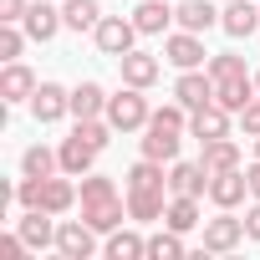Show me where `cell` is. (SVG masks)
<instances>
[{
    "label": "cell",
    "mask_w": 260,
    "mask_h": 260,
    "mask_svg": "<svg viewBox=\"0 0 260 260\" xmlns=\"http://www.w3.org/2000/svg\"><path fill=\"white\" fill-rule=\"evenodd\" d=\"M92 36H97V51H102V56H127L143 31H138L133 21H122V16H102Z\"/></svg>",
    "instance_id": "7a4b0ae2"
},
{
    "label": "cell",
    "mask_w": 260,
    "mask_h": 260,
    "mask_svg": "<svg viewBox=\"0 0 260 260\" xmlns=\"http://www.w3.org/2000/svg\"><path fill=\"white\" fill-rule=\"evenodd\" d=\"M148 97L143 87H122L117 97H107V122L117 127V133H138V127H148Z\"/></svg>",
    "instance_id": "6da1fadb"
},
{
    "label": "cell",
    "mask_w": 260,
    "mask_h": 260,
    "mask_svg": "<svg viewBox=\"0 0 260 260\" xmlns=\"http://www.w3.org/2000/svg\"><path fill=\"white\" fill-rule=\"evenodd\" d=\"M67 179H72V174H67ZM67 179H56V174H51V179H41V209H51V214H67V209L77 204V189H72Z\"/></svg>",
    "instance_id": "d4e9b609"
},
{
    "label": "cell",
    "mask_w": 260,
    "mask_h": 260,
    "mask_svg": "<svg viewBox=\"0 0 260 260\" xmlns=\"http://www.w3.org/2000/svg\"><path fill=\"white\" fill-rule=\"evenodd\" d=\"M240 240H245V219H235L230 209H224L219 219H204V250H209V255H230Z\"/></svg>",
    "instance_id": "5b68a950"
},
{
    "label": "cell",
    "mask_w": 260,
    "mask_h": 260,
    "mask_svg": "<svg viewBox=\"0 0 260 260\" xmlns=\"http://www.w3.org/2000/svg\"><path fill=\"white\" fill-rule=\"evenodd\" d=\"M31 112H36V122H56L61 112H72V92L56 87V82H41L36 97H31Z\"/></svg>",
    "instance_id": "30bf717a"
},
{
    "label": "cell",
    "mask_w": 260,
    "mask_h": 260,
    "mask_svg": "<svg viewBox=\"0 0 260 260\" xmlns=\"http://www.w3.org/2000/svg\"><path fill=\"white\" fill-rule=\"evenodd\" d=\"M148 255V240L138 235V230H112V240H107V260H143Z\"/></svg>",
    "instance_id": "4316f807"
},
{
    "label": "cell",
    "mask_w": 260,
    "mask_h": 260,
    "mask_svg": "<svg viewBox=\"0 0 260 260\" xmlns=\"http://www.w3.org/2000/svg\"><path fill=\"white\" fill-rule=\"evenodd\" d=\"M189 133H194L199 143L230 138V112H224L219 102H209V107H194V112H189Z\"/></svg>",
    "instance_id": "8992f818"
},
{
    "label": "cell",
    "mask_w": 260,
    "mask_h": 260,
    "mask_svg": "<svg viewBox=\"0 0 260 260\" xmlns=\"http://www.w3.org/2000/svg\"><path fill=\"white\" fill-rule=\"evenodd\" d=\"M143 158H158V164H174L179 158V127H164L148 117V133H143Z\"/></svg>",
    "instance_id": "7c38bea8"
},
{
    "label": "cell",
    "mask_w": 260,
    "mask_h": 260,
    "mask_svg": "<svg viewBox=\"0 0 260 260\" xmlns=\"http://www.w3.org/2000/svg\"><path fill=\"white\" fill-rule=\"evenodd\" d=\"M255 87H260V72H255Z\"/></svg>",
    "instance_id": "b9f144b4"
},
{
    "label": "cell",
    "mask_w": 260,
    "mask_h": 260,
    "mask_svg": "<svg viewBox=\"0 0 260 260\" xmlns=\"http://www.w3.org/2000/svg\"><path fill=\"white\" fill-rule=\"evenodd\" d=\"M209 77H214V82H224V77H250V72H245V56L219 51V56H209Z\"/></svg>",
    "instance_id": "1f68e13d"
},
{
    "label": "cell",
    "mask_w": 260,
    "mask_h": 260,
    "mask_svg": "<svg viewBox=\"0 0 260 260\" xmlns=\"http://www.w3.org/2000/svg\"><path fill=\"white\" fill-rule=\"evenodd\" d=\"M82 219L97 230V235H112V230H122V219H133L117 199H102V204H82Z\"/></svg>",
    "instance_id": "2e32d148"
},
{
    "label": "cell",
    "mask_w": 260,
    "mask_h": 260,
    "mask_svg": "<svg viewBox=\"0 0 260 260\" xmlns=\"http://www.w3.org/2000/svg\"><path fill=\"white\" fill-rule=\"evenodd\" d=\"M240 122H245V138H260V97H250V107L240 112Z\"/></svg>",
    "instance_id": "d590c367"
},
{
    "label": "cell",
    "mask_w": 260,
    "mask_h": 260,
    "mask_svg": "<svg viewBox=\"0 0 260 260\" xmlns=\"http://www.w3.org/2000/svg\"><path fill=\"white\" fill-rule=\"evenodd\" d=\"M26 250H31V245L21 240V230H16V235H6V240H0V255H6V260H21Z\"/></svg>",
    "instance_id": "8d00e7d4"
},
{
    "label": "cell",
    "mask_w": 260,
    "mask_h": 260,
    "mask_svg": "<svg viewBox=\"0 0 260 260\" xmlns=\"http://www.w3.org/2000/svg\"><path fill=\"white\" fill-rule=\"evenodd\" d=\"M117 61H122V82L127 87H153L158 82V56H148V51H127Z\"/></svg>",
    "instance_id": "d6986e66"
},
{
    "label": "cell",
    "mask_w": 260,
    "mask_h": 260,
    "mask_svg": "<svg viewBox=\"0 0 260 260\" xmlns=\"http://www.w3.org/2000/svg\"><path fill=\"white\" fill-rule=\"evenodd\" d=\"M148 255H153V260H179V255H184V235H179V230L148 235Z\"/></svg>",
    "instance_id": "4dcf8cb0"
},
{
    "label": "cell",
    "mask_w": 260,
    "mask_h": 260,
    "mask_svg": "<svg viewBox=\"0 0 260 260\" xmlns=\"http://www.w3.org/2000/svg\"><path fill=\"white\" fill-rule=\"evenodd\" d=\"M245 179H250V194H255V199H260V158H255V164H250V169H245Z\"/></svg>",
    "instance_id": "ab89813d"
},
{
    "label": "cell",
    "mask_w": 260,
    "mask_h": 260,
    "mask_svg": "<svg viewBox=\"0 0 260 260\" xmlns=\"http://www.w3.org/2000/svg\"><path fill=\"white\" fill-rule=\"evenodd\" d=\"M245 235H250V240H260V199L245 209Z\"/></svg>",
    "instance_id": "74e56055"
},
{
    "label": "cell",
    "mask_w": 260,
    "mask_h": 260,
    "mask_svg": "<svg viewBox=\"0 0 260 260\" xmlns=\"http://www.w3.org/2000/svg\"><path fill=\"white\" fill-rule=\"evenodd\" d=\"M72 117L82 122V117H107V92L97 87V82H82L77 92H72Z\"/></svg>",
    "instance_id": "603a6c76"
},
{
    "label": "cell",
    "mask_w": 260,
    "mask_h": 260,
    "mask_svg": "<svg viewBox=\"0 0 260 260\" xmlns=\"http://www.w3.org/2000/svg\"><path fill=\"white\" fill-rule=\"evenodd\" d=\"M169 189L199 199V194H209V169H204V164H174V169H169Z\"/></svg>",
    "instance_id": "ac0fdd59"
},
{
    "label": "cell",
    "mask_w": 260,
    "mask_h": 260,
    "mask_svg": "<svg viewBox=\"0 0 260 260\" xmlns=\"http://www.w3.org/2000/svg\"><path fill=\"white\" fill-rule=\"evenodd\" d=\"M164 61H174L179 72H194V67H209V51H204L199 31H179L164 41Z\"/></svg>",
    "instance_id": "277c9868"
},
{
    "label": "cell",
    "mask_w": 260,
    "mask_h": 260,
    "mask_svg": "<svg viewBox=\"0 0 260 260\" xmlns=\"http://www.w3.org/2000/svg\"><path fill=\"white\" fill-rule=\"evenodd\" d=\"M255 158H260V138H255Z\"/></svg>",
    "instance_id": "60d3db41"
},
{
    "label": "cell",
    "mask_w": 260,
    "mask_h": 260,
    "mask_svg": "<svg viewBox=\"0 0 260 260\" xmlns=\"http://www.w3.org/2000/svg\"><path fill=\"white\" fill-rule=\"evenodd\" d=\"M209 174H230V169H240V143L235 138H214V143H204V158H199Z\"/></svg>",
    "instance_id": "cb8c5ba5"
},
{
    "label": "cell",
    "mask_w": 260,
    "mask_h": 260,
    "mask_svg": "<svg viewBox=\"0 0 260 260\" xmlns=\"http://www.w3.org/2000/svg\"><path fill=\"white\" fill-rule=\"evenodd\" d=\"M92 250H97V230H92L87 219L56 224V255H61V260H92Z\"/></svg>",
    "instance_id": "3957f363"
},
{
    "label": "cell",
    "mask_w": 260,
    "mask_h": 260,
    "mask_svg": "<svg viewBox=\"0 0 260 260\" xmlns=\"http://www.w3.org/2000/svg\"><path fill=\"white\" fill-rule=\"evenodd\" d=\"M169 21H174V6H169V0H138V11H133V26H138L143 36H158Z\"/></svg>",
    "instance_id": "44dd1931"
},
{
    "label": "cell",
    "mask_w": 260,
    "mask_h": 260,
    "mask_svg": "<svg viewBox=\"0 0 260 260\" xmlns=\"http://www.w3.org/2000/svg\"><path fill=\"white\" fill-rule=\"evenodd\" d=\"M56 214L51 209H26L21 219H16V230H21V240L31 245V250H46V245H56V224H51Z\"/></svg>",
    "instance_id": "ba28073f"
},
{
    "label": "cell",
    "mask_w": 260,
    "mask_h": 260,
    "mask_svg": "<svg viewBox=\"0 0 260 260\" xmlns=\"http://www.w3.org/2000/svg\"><path fill=\"white\" fill-rule=\"evenodd\" d=\"M127 189H169V174H164V164H158V158H143V164H133V169H127Z\"/></svg>",
    "instance_id": "f546056e"
},
{
    "label": "cell",
    "mask_w": 260,
    "mask_h": 260,
    "mask_svg": "<svg viewBox=\"0 0 260 260\" xmlns=\"http://www.w3.org/2000/svg\"><path fill=\"white\" fill-rule=\"evenodd\" d=\"M56 153H61V174H72V179H82V174L92 169V158H97V148H92L82 133H72V138H67Z\"/></svg>",
    "instance_id": "e0dca14e"
},
{
    "label": "cell",
    "mask_w": 260,
    "mask_h": 260,
    "mask_svg": "<svg viewBox=\"0 0 260 260\" xmlns=\"http://www.w3.org/2000/svg\"><path fill=\"white\" fill-rule=\"evenodd\" d=\"M245 194H250V179H245L240 169H230V174H209V199H214L219 209L245 204Z\"/></svg>",
    "instance_id": "8fae6325"
},
{
    "label": "cell",
    "mask_w": 260,
    "mask_h": 260,
    "mask_svg": "<svg viewBox=\"0 0 260 260\" xmlns=\"http://www.w3.org/2000/svg\"><path fill=\"white\" fill-rule=\"evenodd\" d=\"M56 169H61V153H51V148H41V143L21 153V174H31V179H51Z\"/></svg>",
    "instance_id": "f1b7e54d"
},
{
    "label": "cell",
    "mask_w": 260,
    "mask_h": 260,
    "mask_svg": "<svg viewBox=\"0 0 260 260\" xmlns=\"http://www.w3.org/2000/svg\"><path fill=\"white\" fill-rule=\"evenodd\" d=\"M31 97H36V77H31V67L11 61L6 72H0V102H31Z\"/></svg>",
    "instance_id": "5bb4252c"
},
{
    "label": "cell",
    "mask_w": 260,
    "mask_h": 260,
    "mask_svg": "<svg viewBox=\"0 0 260 260\" xmlns=\"http://www.w3.org/2000/svg\"><path fill=\"white\" fill-rule=\"evenodd\" d=\"M174 21L184 31H209V26H219V11L209 0H184V6H174Z\"/></svg>",
    "instance_id": "7402d4cb"
},
{
    "label": "cell",
    "mask_w": 260,
    "mask_h": 260,
    "mask_svg": "<svg viewBox=\"0 0 260 260\" xmlns=\"http://www.w3.org/2000/svg\"><path fill=\"white\" fill-rule=\"evenodd\" d=\"M164 189H127V214H133L138 224H153V219H164Z\"/></svg>",
    "instance_id": "ffe728a7"
},
{
    "label": "cell",
    "mask_w": 260,
    "mask_h": 260,
    "mask_svg": "<svg viewBox=\"0 0 260 260\" xmlns=\"http://www.w3.org/2000/svg\"><path fill=\"white\" fill-rule=\"evenodd\" d=\"M77 133H82V138L102 153V148L112 143V133H117V127H112V122H97V117H82V122H77Z\"/></svg>",
    "instance_id": "836d02e7"
},
{
    "label": "cell",
    "mask_w": 260,
    "mask_h": 260,
    "mask_svg": "<svg viewBox=\"0 0 260 260\" xmlns=\"http://www.w3.org/2000/svg\"><path fill=\"white\" fill-rule=\"evenodd\" d=\"M61 21H67L72 31H97L102 6H97V0H67V6H61Z\"/></svg>",
    "instance_id": "83f0119b"
},
{
    "label": "cell",
    "mask_w": 260,
    "mask_h": 260,
    "mask_svg": "<svg viewBox=\"0 0 260 260\" xmlns=\"http://www.w3.org/2000/svg\"><path fill=\"white\" fill-rule=\"evenodd\" d=\"M219 26H224L235 41H240V36H255V31H260V11L250 6V0H230V6L219 11Z\"/></svg>",
    "instance_id": "9a60e30c"
},
{
    "label": "cell",
    "mask_w": 260,
    "mask_h": 260,
    "mask_svg": "<svg viewBox=\"0 0 260 260\" xmlns=\"http://www.w3.org/2000/svg\"><path fill=\"white\" fill-rule=\"evenodd\" d=\"M21 46H26V36L16 31V21H0V56L16 61V56H21Z\"/></svg>",
    "instance_id": "e575fe53"
},
{
    "label": "cell",
    "mask_w": 260,
    "mask_h": 260,
    "mask_svg": "<svg viewBox=\"0 0 260 260\" xmlns=\"http://www.w3.org/2000/svg\"><path fill=\"white\" fill-rule=\"evenodd\" d=\"M102 199H117L112 179H102V174H82V204H102Z\"/></svg>",
    "instance_id": "d6a6232c"
},
{
    "label": "cell",
    "mask_w": 260,
    "mask_h": 260,
    "mask_svg": "<svg viewBox=\"0 0 260 260\" xmlns=\"http://www.w3.org/2000/svg\"><path fill=\"white\" fill-rule=\"evenodd\" d=\"M26 16V0H0V21H21Z\"/></svg>",
    "instance_id": "f35d334b"
},
{
    "label": "cell",
    "mask_w": 260,
    "mask_h": 260,
    "mask_svg": "<svg viewBox=\"0 0 260 260\" xmlns=\"http://www.w3.org/2000/svg\"><path fill=\"white\" fill-rule=\"evenodd\" d=\"M250 97H255V77H224V82H214V102L224 112H235V117L250 107Z\"/></svg>",
    "instance_id": "4fadbf2b"
},
{
    "label": "cell",
    "mask_w": 260,
    "mask_h": 260,
    "mask_svg": "<svg viewBox=\"0 0 260 260\" xmlns=\"http://www.w3.org/2000/svg\"><path fill=\"white\" fill-rule=\"evenodd\" d=\"M164 224L179 230V235H189V230L199 224V199H194V194H174V204L164 209Z\"/></svg>",
    "instance_id": "484cf974"
},
{
    "label": "cell",
    "mask_w": 260,
    "mask_h": 260,
    "mask_svg": "<svg viewBox=\"0 0 260 260\" xmlns=\"http://www.w3.org/2000/svg\"><path fill=\"white\" fill-rule=\"evenodd\" d=\"M174 97H179L189 112H194V107H209V102H214V77H204V72L194 67V72H184V77L174 82Z\"/></svg>",
    "instance_id": "9c48e42d"
},
{
    "label": "cell",
    "mask_w": 260,
    "mask_h": 260,
    "mask_svg": "<svg viewBox=\"0 0 260 260\" xmlns=\"http://www.w3.org/2000/svg\"><path fill=\"white\" fill-rule=\"evenodd\" d=\"M21 26H26V36H31V41H51V36L67 26V21H61V11L51 6V0H36V6H26Z\"/></svg>",
    "instance_id": "52a82bcc"
}]
</instances>
